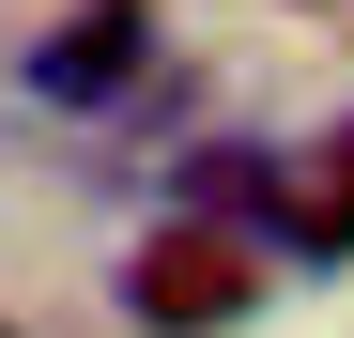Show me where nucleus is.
<instances>
[{
  "label": "nucleus",
  "mask_w": 354,
  "mask_h": 338,
  "mask_svg": "<svg viewBox=\"0 0 354 338\" xmlns=\"http://www.w3.org/2000/svg\"><path fill=\"white\" fill-rule=\"evenodd\" d=\"M262 308V261H247V231H169L124 261V323H154V338H216V323H247Z\"/></svg>",
  "instance_id": "f257e3e1"
},
{
  "label": "nucleus",
  "mask_w": 354,
  "mask_h": 338,
  "mask_svg": "<svg viewBox=\"0 0 354 338\" xmlns=\"http://www.w3.org/2000/svg\"><path fill=\"white\" fill-rule=\"evenodd\" d=\"M139 62H154V0H77L62 31H31V92L46 108H124Z\"/></svg>",
  "instance_id": "f03ea898"
},
{
  "label": "nucleus",
  "mask_w": 354,
  "mask_h": 338,
  "mask_svg": "<svg viewBox=\"0 0 354 338\" xmlns=\"http://www.w3.org/2000/svg\"><path fill=\"white\" fill-rule=\"evenodd\" d=\"M216 215H247V231L277 215V154L262 139H201L185 154V231H216Z\"/></svg>",
  "instance_id": "7ed1b4c3"
},
{
  "label": "nucleus",
  "mask_w": 354,
  "mask_h": 338,
  "mask_svg": "<svg viewBox=\"0 0 354 338\" xmlns=\"http://www.w3.org/2000/svg\"><path fill=\"white\" fill-rule=\"evenodd\" d=\"M324 185H339V200H354V139H339V154H324Z\"/></svg>",
  "instance_id": "20e7f679"
},
{
  "label": "nucleus",
  "mask_w": 354,
  "mask_h": 338,
  "mask_svg": "<svg viewBox=\"0 0 354 338\" xmlns=\"http://www.w3.org/2000/svg\"><path fill=\"white\" fill-rule=\"evenodd\" d=\"M0 338H16V323H0Z\"/></svg>",
  "instance_id": "39448f33"
}]
</instances>
